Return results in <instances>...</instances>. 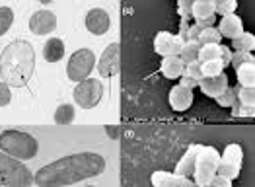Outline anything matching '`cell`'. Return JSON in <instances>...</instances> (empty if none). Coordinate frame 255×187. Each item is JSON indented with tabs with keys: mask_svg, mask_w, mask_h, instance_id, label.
Segmentation results:
<instances>
[{
	"mask_svg": "<svg viewBox=\"0 0 255 187\" xmlns=\"http://www.w3.org/2000/svg\"><path fill=\"white\" fill-rule=\"evenodd\" d=\"M106 172V158L98 152H74L39 168L33 176V184L39 187H66L98 178Z\"/></svg>",
	"mask_w": 255,
	"mask_h": 187,
	"instance_id": "6da1fadb",
	"label": "cell"
},
{
	"mask_svg": "<svg viewBox=\"0 0 255 187\" xmlns=\"http://www.w3.org/2000/svg\"><path fill=\"white\" fill-rule=\"evenodd\" d=\"M35 72V49L25 39L10 41L0 53V80L10 88H23Z\"/></svg>",
	"mask_w": 255,
	"mask_h": 187,
	"instance_id": "7a4b0ae2",
	"label": "cell"
},
{
	"mask_svg": "<svg viewBox=\"0 0 255 187\" xmlns=\"http://www.w3.org/2000/svg\"><path fill=\"white\" fill-rule=\"evenodd\" d=\"M0 152L25 162L37 156L39 152V141L31 135L20 129H4L0 133Z\"/></svg>",
	"mask_w": 255,
	"mask_h": 187,
	"instance_id": "3957f363",
	"label": "cell"
},
{
	"mask_svg": "<svg viewBox=\"0 0 255 187\" xmlns=\"http://www.w3.org/2000/svg\"><path fill=\"white\" fill-rule=\"evenodd\" d=\"M33 172L23 162L0 152V186L4 187H29L33 184Z\"/></svg>",
	"mask_w": 255,
	"mask_h": 187,
	"instance_id": "277c9868",
	"label": "cell"
},
{
	"mask_svg": "<svg viewBox=\"0 0 255 187\" xmlns=\"http://www.w3.org/2000/svg\"><path fill=\"white\" fill-rule=\"evenodd\" d=\"M218 160H220V154L214 146H201V150L195 158V166H193V182L199 187L209 186L216 176Z\"/></svg>",
	"mask_w": 255,
	"mask_h": 187,
	"instance_id": "5b68a950",
	"label": "cell"
},
{
	"mask_svg": "<svg viewBox=\"0 0 255 187\" xmlns=\"http://www.w3.org/2000/svg\"><path fill=\"white\" fill-rule=\"evenodd\" d=\"M96 62H98V59H96L92 49L82 47V49L74 51L68 57V62H66V76H68V80L78 84L86 80V78H90V74L94 72Z\"/></svg>",
	"mask_w": 255,
	"mask_h": 187,
	"instance_id": "8992f818",
	"label": "cell"
},
{
	"mask_svg": "<svg viewBox=\"0 0 255 187\" xmlns=\"http://www.w3.org/2000/svg\"><path fill=\"white\" fill-rule=\"evenodd\" d=\"M242 164H244V150L238 143H230L226 145L224 152L220 154L218 160V168H216V176L234 182L236 178L242 172Z\"/></svg>",
	"mask_w": 255,
	"mask_h": 187,
	"instance_id": "52a82bcc",
	"label": "cell"
},
{
	"mask_svg": "<svg viewBox=\"0 0 255 187\" xmlns=\"http://www.w3.org/2000/svg\"><path fill=\"white\" fill-rule=\"evenodd\" d=\"M72 98L82 109H94L104 98V82L98 78H86L72 90Z\"/></svg>",
	"mask_w": 255,
	"mask_h": 187,
	"instance_id": "ba28073f",
	"label": "cell"
},
{
	"mask_svg": "<svg viewBox=\"0 0 255 187\" xmlns=\"http://www.w3.org/2000/svg\"><path fill=\"white\" fill-rule=\"evenodd\" d=\"M96 68H98L102 78H111V76L119 74V70H121V45L117 41L109 43L104 49L100 61L96 62Z\"/></svg>",
	"mask_w": 255,
	"mask_h": 187,
	"instance_id": "9c48e42d",
	"label": "cell"
},
{
	"mask_svg": "<svg viewBox=\"0 0 255 187\" xmlns=\"http://www.w3.org/2000/svg\"><path fill=\"white\" fill-rule=\"evenodd\" d=\"M57 29V16L51 10H35L29 18V31L33 35H47Z\"/></svg>",
	"mask_w": 255,
	"mask_h": 187,
	"instance_id": "30bf717a",
	"label": "cell"
},
{
	"mask_svg": "<svg viewBox=\"0 0 255 187\" xmlns=\"http://www.w3.org/2000/svg\"><path fill=\"white\" fill-rule=\"evenodd\" d=\"M181 47H183L181 37L170 31H158L154 37V51L162 57H177L181 53Z\"/></svg>",
	"mask_w": 255,
	"mask_h": 187,
	"instance_id": "8fae6325",
	"label": "cell"
},
{
	"mask_svg": "<svg viewBox=\"0 0 255 187\" xmlns=\"http://www.w3.org/2000/svg\"><path fill=\"white\" fill-rule=\"evenodd\" d=\"M84 23H86V29L92 35H106L107 31L111 29V16H109V12H106L104 8H92L86 14Z\"/></svg>",
	"mask_w": 255,
	"mask_h": 187,
	"instance_id": "7c38bea8",
	"label": "cell"
},
{
	"mask_svg": "<svg viewBox=\"0 0 255 187\" xmlns=\"http://www.w3.org/2000/svg\"><path fill=\"white\" fill-rule=\"evenodd\" d=\"M150 184L154 187H199L189 178L170 174V172H154L150 176Z\"/></svg>",
	"mask_w": 255,
	"mask_h": 187,
	"instance_id": "4fadbf2b",
	"label": "cell"
},
{
	"mask_svg": "<svg viewBox=\"0 0 255 187\" xmlns=\"http://www.w3.org/2000/svg\"><path fill=\"white\" fill-rule=\"evenodd\" d=\"M168 100H170V105L173 111L183 113V111H187V109L193 105L195 96H193V90L185 88V86H181V84H177V86H173V88L170 90Z\"/></svg>",
	"mask_w": 255,
	"mask_h": 187,
	"instance_id": "5bb4252c",
	"label": "cell"
},
{
	"mask_svg": "<svg viewBox=\"0 0 255 187\" xmlns=\"http://www.w3.org/2000/svg\"><path fill=\"white\" fill-rule=\"evenodd\" d=\"M218 33H220V37H226V39H236L238 35H242L244 33V21L242 18H238L236 14H230V16H224L220 23H218Z\"/></svg>",
	"mask_w": 255,
	"mask_h": 187,
	"instance_id": "9a60e30c",
	"label": "cell"
},
{
	"mask_svg": "<svg viewBox=\"0 0 255 187\" xmlns=\"http://www.w3.org/2000/svg\"><path fill=\"white\" fill-rule=\"evenodd\" d=\"M228 86H230V84H228V76H226L224 72H220L218 76H213V78H203V80L199 82V88L203 90V94L209 96V98H214V100H216Z\"/></svg>",
	"mask_w": 255,
	"mask_h": 187,
	"instance_id": "2e32d148",
	"label": "cell"
},
{
	"mask_svg": "<svg viewBox=\"0 0 255 187\" xmlns=\"http://www.w3.org/2000/svg\"><path fill=\"white\" fill-rule=\"evenodd\" d=\"M64 41L61 37H49L43 45V59L47 62H59L64 57Z\"/></svg>",
	"mask_w": 255,
	"mask_h": 187,
	"instance_id": "e0dca14e",
	"label": "cell"
},
{
	"mask_svg": "<svg viewBox=\"0 0 255 187\" xmlns=\"http://www.w3.org/2000/svg\"><path fill=\"white\" fill-rule=\"evenodd\" d=\"M201 146H203V145L189 146V148H187V152H185V154L181 156V160L177 162V166H175V172H173V174H177V176H183V178H189V176H193L195 158H197V154H199Z\"/></svg>",
	"mask_w": 255,
	"mask_h": 187,
	"instance_id": "ac0fdd59",
	"label": "cell"
},
{
	"mask_svg": "<svg viewBox=\"0 0 255 187\" xmlns=\"http://www.w3.org/2000/svg\"><path fill=\"white\" fill-rule=\"evenodd\" d=\"M203 80V72H201V62L195 61V62H189V64H185V68H183V74H181V86H185V88H199V82Z\"/></svg>",
	"mask_w": 255,
	"mask_h": 187,
	"instance_id": "d6986e66",
	"label": "cell"
},
{
	"mask_svg": "<svg viewBox=\"0 0 255 187\" xmlns=\"http://www.w3.org/2000/svg\"><path fill=\"white\" fill-rule=\"evenodd\" d=\"M183 68H185V64H183V61H181L179 57H164V59H162V64H160V72H162L166 78H170V80L181 78Z\"/></svg>",
	"mask_w": 255,
	"mask_h": 187,
	"instance_id": "ffe728a7",
	"label": "cell"
},
{
	"mask_svg": "<svg viewBox=\"0 0 255 187\" xmlns=\"http://www.w3.org/2000/svg\"><path fill=\"white\" fill-rule=\"evenodd\" d=\"M191 16L197 23L214 18V0H195L191 6Z\"/></svg>",
	"mask_w": 255,
	"mask_h": 187,
	"instance_id": "44dd1931",
	"label": "cell"
},
{
	"mask_svg": "<svg viewBox=\"0 0 255 187\" xmlns=\"http://www.w3.org/2000/svg\"><path fill=\"white\" fill-rule=\"evenodd\" d=\"M236 78L242 88H254L255 86V62H248L236 68Z\"/></svg>",
	"mask_w": 255,
	"mask_h": 187,
	"instance_id": "7402d4cb",
	"label": "cell"
},
{
	"mask_svg": "<svg viewBox=\"0 0 255 187\" xmlns=\"http://www.w3.org/2000/svg\"><path fill=\"white\" fill-rule=\"evenodd\" d=\"M230 49H234V53H254L255 35L244 31L242 35H238L236 39H232V47Z\"/></svg>",
	"mask_w": 255,
	"mask_h": 187,
	"instance_id": "603a6c76",
	"label": "cell"
},
{
	"mask_svg": "<svg viewBox=\"0 0 255 187\" xmlns=\"http://www.w3.org/2000/svg\"><path fill=\"white\" fill-rule=\"evenodd\" d=\"M76 119V109L72 104H61L55 109V123L64 127V125H70Z\"/></svg>",
	"mask_w": 255,
	"mask_h": 187,
	"instance_id": "cb8c5ba5",
	"label": "cell"
},
{
	"mask_svg": "<svg viewBox=\"0 0 255 187\" xmlns=\"http://www.w3.org/2000/svg\"><path fill=\"white\" fill-rule=\"evenodd\" d=\"M199 51H201V45H199V43H197V41H187V43H183L181 53H179L177 57L183 61V64H189V62L197 61Z\"/></svg>",
	"mask_w": 255,
	"mask_h": 187,
	"instance_id": "d4e9b609",
	"label": "cell"
},
{
	"mask_svg": "<svg viewBox=\"0 0 255 187\" xmlns=\"http://www.w3.org/2000/svg\"><path fill=\"white\" fill-rule=\"evenodd\" d=\"M220 33H218V29L216 27H207V29H203L201 33H199V37H197V43L201 45V47H205V45H220Z\"/></svg>",
	"mask_w": 255,
	"mask_h": 187,
	"instance_id": "484cf974",
	"label": "cell"
},
{
	"mask_svg": "<svg viewBox=\"0 0 255 187\" xmlns=\"http://www.w3.org/2000/svg\"><path fill=\"white\" fill-rule=\"evenodd\" d=\"M14 23V10L10 6H0V37L8 33Z\"/></svg>",
	"mask_w": 255,
	"mask_h": 187,
	"instance_id": "4316f807",
	"label": "cell"
},
{
	"mask_svg": "<svg viewBox=\"0 0 255 187\" xmlns=\"http://www.w3.org/2000/svg\"><path fill=\"white\" fill-rule=\"evenodd\" d=\"M236 6H238V2L234 0H220V2H214V14H218V16H230V14H234L236 12Z\"/></svg>",
	"mask_w": 255,
	"mask_h": 187,
	"instance_id": "83f0119b",
	"label": "cell"
},
{
	"mask_svg": "<svg viewBox=\"0 0 255 187\" xmlns=\"http://www.w3.org/2000/svg\"><path fill=\"white\" fill-rule=\"evenodd\" d=\"M201 72H203V78H213V76H218L220 72H224V66L218 61L203 62L201 64Z\"/></svg>",
	"mask_w": 255,
	"mask_h": 187,
	"instance_id": "f1b7e54d",
	"label": "cell"
},
{
	"mask_svg": "<svg viewBox=\"0 0 255 187\" xmlns=\"http://www.w3.org/2000/svg\"><path fill=\"white\" fill-rule=\"evenodd\" d=\"M238 92H236L232 86H228L218 98H216V102H218V105L220 107H232V105L236 104V100H238V96H236Z\"/></svg>",
	"mask_w": 255,
	"mask_h": 187,
	"instance_id": "f546056e",
	"label": "cell"
},
{
	"mask_svg": "<svg viewBox=\"0 0 255 187\" xmlns=\"http://www.w3.org/2000/svg\"><path fill=\"white\" fill-rule=\"evenodd\" d=\"M238 100L246 107H254L255 104V88H240V92L236 94Z\"/></svg>",
	"mask_w": 255,
	"mask_h": 187,
	"instance_id": "4dcf8cb0",
	"label": "cell"
},
{
	"mask_svg": "<svg viewBox=\"0 0 255 187\" xmlns=\"http://www.w3.org/2000/svg\"><path fill=\"white\" fill-rule=\"evenodd\" d=\"M248 62H255L254 53H232V61L230 66H234V70L242 64H248Z\"/></svg>",
	"mask_w": 255,
	"mask_h": 187,
	"instance_id": "1f68e13d",
	"label": "cell"
},
{
	"mask_svg": "<svg viewBox=\"0 0 255 187\" xmlns=\"http://www.w3.org/2000/svg\"><path fill=\"white\" fill-rule=\"evenodd\" d=\"M12 102V88L0 80V107H6Z\"/></svg>",
	"mask_w": 255,
	"mask_h": 187,
	"instance_id": "d6a6232c",
	"label": "cell"
},
{
	"mask_svg": "<svg viewBox=\"0 0 255 187\" xmlns=\"http://www.w3.org/2000/svg\"><path fill=\"white\" fill-rule=\"evenodd\" d=\"M191 6H193V2H185V0H181L179 2V16H181V21H185L187 20V16L191 14Z\"/></svg>",
	"mask_w": 255,
	"mask_h": 187,
	"instance_id": "836d02e7",
	"label": "cell"
},
{
	"mask_svg": "<svg viewBox=\"0 0 255 187\" xmlns=\"http://www.w3.org/2000/svg\"><path fill=\"white\" fill-rule=\"evenodd\" d=\"M205 187H232V182L230 180H224V178H218V176H214V180L209 184V186Z\"/></svg>",
	"mask_w": 255,
	"mask_h": 187,
	"instance_id": "e575fe53",
	"label": "cell"
},
{
	"mask_svg": "<svg viewBox=\"0 0 255 187\" xmlns=\"http://www.w3.org/2000/svg\"><path fill=\"white\" fill-rule=\"evenodd\" d=\"M106 131H107V135H111V137H117V129H115V127H107Z\"/></svg>",
	"mask_w": 255,
	"mask_h": 187,
	"instance_id": "d590c367",
	"label": "cell"
},
{
	"mask_svg": "<svg viewBox=\"0 0 255 187\" xmlns=\"http://www.w3.org/2000/svg\"><path fill=\"white\" fill-rule=\"evenodd\" d=\"M86 187H98V186H86Z\"/></svg>",
	"mask_w": 255,
	"mask_h": 187,
	"instance_id": "8d00e7d4",
	"label": "cell"
}]
</instances>
